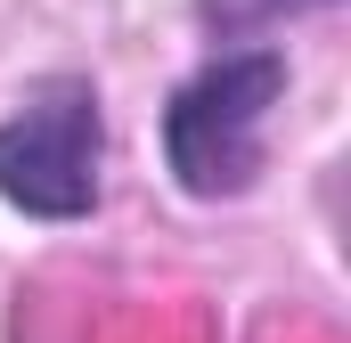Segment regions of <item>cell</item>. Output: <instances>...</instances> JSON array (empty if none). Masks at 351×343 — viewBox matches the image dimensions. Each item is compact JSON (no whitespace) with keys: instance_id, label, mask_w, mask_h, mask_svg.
Listing matches in <instances>:
<instances>
[{"instance_id":"obj_1","label":"cell","mask_w":351,"mask_h":343,"mask_svg":"<svg viewBox=\"0 0 351 343\" xmlns=\"http://www.w3.org/2000/svg\"><path fill=\"white\" fill-rule=\"evenodd\" d=\"M286 98V49H221L213 66H196L164 106V164L188 196L221 204L237 188H254L262 172V131Z\"/></svg>"},{"instance_id":"obj_2","label":"cell","mask_w":351,"mask_h":343,"mask_svg":"<svg viewBox=\"0 0 351 343\" xmlns=\"http://www.w3.org/2000/svg\"><path fill=\"white\" fill-rule=\"evenodd\" d=\"M106 164V115L90 74H49L0 115V204L25 221H90Z\"/></svg>"}]
</instances>
